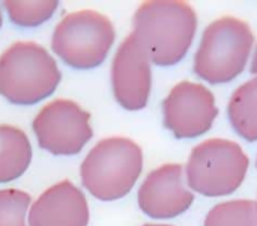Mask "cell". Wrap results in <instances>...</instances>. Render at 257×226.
<instances>
[{"mask_svg": "<svg viewBox=\"0 0 257 226\" xmlns=\"http://www.w3.org/2000/svg\"><path fill=\"white\" fill-rule=\"evenodd\" d=\"M133 35L151 62L173 66L188 53L197 30V14L187 2L152 0L134 14Z\"/></svg>", "mask_w": 257, "mask_h": 226, "instance_id": "obj_1", "label": "cell"}, {"mask_svg": "<svg viewBox=\"0 0 257 226\" xmlns=\"http://www.w3.org/2000/svg\"><path fill=\"white\" fill-rule=\"evenodd\" d=\"M59 83L56 60L36 42L18 41L0 54V95L12 104H36L50 97Z\"/></svg>", "mask_w": 257, "mask_h": 226, "instance_id": "obj_2", "label": "cell"}, {"mask_svg": "<svg viewBox=\"0 0 257 226\" xmlns=\"http://www.w3.org/2000/svg\"><path fill=\"white\" fill-rule=\"evenodd\" d=\"M143 169L142 148L126 137L98 142L81 163L83 186L99 201H117L136 186Z\"/></svg>", "mask_w": 257, "mask_h": 226, "instance_id": "obj_3", "label": "cell"}, {"mask_svg": "<svg viewBox=\"0 0 257 226\" xmlns=\"http://www.w3.org/2000/svg\"><path fill=\"white\" fill-rule=\"evenodd\" d=\"M253 44L254 35L248 23L236 17L212 21L194 56L196 76L212 85L232 82L245 69Z\"/></svg>", "mask_w": 257, "mask_h": 226, "instance_id": "obj_4", "label": "cell"}, {"mask_svg": "<svg viewBox=\"0 0 257 226\" xmlns=\"http://www.w3.org/2000/svg\"><path fill=\"white\" fill-rule=\"evenodd\" d=\"M248 157L233 140L208 139L193 148L187 166V184L191 190L220 198L241 187L248 171Z\"/></svg>", "mask_w": 257, "mask_h": 226, "instance_id": "obj_5", "label": "cell"}, {"mask_svg": "<svg viewBox=\"0 0 257 226\" xmlns=\"http://www.w3.org/2000/svg\"><path fill=\"white\" fill-rule=\"evenodd\" d=\"M114 36V27L108 17L84 9L62 18L54 29L51 48L69 66L90 69L105 60Z\"/></svg>", "mask_w": 257, "mask_h": 226, "instance_id": "obj_6", "label": "cell"}, {"mask_svg": "<svg viewBox=\"0 0 257 226\" xmlns=\"http://www.w3.org/2000/svg\"><path fill=\"white\" fill-rule=\"evenodd\" d=\"M90 113L71 100L45 104L33 119V131L42 149L54 156L78 154L92 139Z\"/></svg>", "mask_w": 257, "mask_h": 226, "instance_id": "obj_7", "label": "cell"}, {"mask_svg": "<svg viewBox=\"0 0 257 226\" xmlns=\"http://www.w3.org/2000/svg\"><path fill=\"white\" fill-rule=\"evenodd\" d=\"M218 115L214 94L200 83L181 82L163 101V124L176 139L208 133Z\"/></svg>", "mask_w": 257, "mask_h": 226, "instance_id": "obj_8", "label": "cell"}, {"mask_svg": "<svg viewBox=\"0 0 257 226\" xmlns=\"http://www.w3.org/2000/svg\"><path fill=\"white\" fill-rule=\"evenodd\" d=\"M111 86L116 101L126 110L146 107L152 89L151 60L131 33L119 45L111 63Z\"/></svg>", "mask_w": 257, "mask_h": 226, "instance_id": "obj_9", "label": "cell"}, {"mask_svg": "<svg viewBox=\"0 0 257 226\" xmlns=\"http://www.w3.org/2000/svg\"><path fill=\"white\" fill-rule=\"evenodd\" d=\"M140 210L152 219H173L184 214L194 195L184 180V168L169 163L152 171L139 189Z\"/></svg>", "mask_w": 257, "mask_h": 226, "instance_id": "obj_10", "label": "cell"}, {"mask_svg": "<svg viewBox=\"0 0 257 226\" xmlns=\"http://www.w3.org/2000/svg\"><path fill=\"white\" fill-rule=\"evenodd\" d=\"M89 205L83 192L63 180L47 189L29 211L30 226H87Z\"/></svg>", "mask_w": 257, "mask_h": 226, "instance_id": "obj_11", "label": "cell"}, {"mask_svg": "<svg viewBox=\"0 0 257 226\" xmlns=\"http://www.w3.org/2000/svg\"><path fill=\"white\" fill-rule=\"evenodd\" d=\"M32 162L26 133L14 125H0V184L20 178Z\"/></svg>", "mask_w": 257, "mask_h": 226, "instance_id": "obj_12", "label": "cell"}, {"mask_svg": "<svg viewBox=\"0 0 257 226\" xmlns=\"http://www.w3.org/2000/svg\"><path fill=\"white\" fill-rule=\"evenodd\" d=\"M233 130L245 140H257V76L241 85L230 97L227 106Z\"/></svg>", "mask_w": 257, "mask_h": 226, "instance_id": "obj_13", "label": "cell"}, {"mask_svg": "<svg viewBox=\"0 0 257 226\" xmlns=\"http://www.w3.org/2000/svg\"><path fill=\"white\" fill-rule=\"evenodd\" d=\"M203 226H257V201L221 202L211 208Z\"/></svg>", "mask_w": 257, "mask_h": 226, "instance_id": "obj_14", "label": "cell"}, {"mask_svg": "<svg viewBox=\"0 0 257 226\" xmlns=\"http://www.w3.org/2000/svg\"><path fill=\"white\" fill-rule=\"evenodd\" d=\"M5 8L11 21L21 27H36L50 20L59 6L57 0H32L15 2L6 0Z\"/></svg>", "mask_w": 257, "mask_h": 226, "instance_id": "obj_15", "label": "cell"}, {"mask_svg": "<svg viewBox=\"0 0 257 226\" xmlns=\"http://www.w3.org/2000/svg\"><path fill=\"white\" fill-rule=\"evenodd\" d=\"M30 195L15 189L0 190V226H27L26 214Z\"/></svg>", "mask_w": 257, "mask_h": 226, "instance_id": "obj_16", "label": "cell"}, {"mask_svg": "<svg viewBox=\"0 0 257 226\" xmlns=\"http://www.w3.org/2000/svg\"><path fill=\"white\" fill-rule=\"evenodd\" d=\"M250 71H251V74L257 76V47L256 50H254V56H253V60H251V68H250Z\"/></svg>", "mask_w": 257, "mask_h": 226, "instance_id": "obj_17", "label": "cell"}, {"mask_svg": "<svg viewBox=\"0 0 257 226\" xmlns=\"http://www.w3.org/2000/svg\"><path fill=\"white\" fill-rule=\"evenodd\" d=\"M143 226H170V225H155V223H148V225H143Z\"/></svg>", "mask_w": 257, "mask_h": 226, "instance_id": "obj_18", "label": "cell"}, {"mask_svg": "<svg viewBox=\"0 0 257 226\" xmlns=\"http://www.w3.org/2000/svg\"><path fill=\"white\" fill-rule=\"evenodd\" d=\"M0 27H2V14H0Z\"/></svg>", "mask_w": 257, "mask_h": 226, "instance_id": "obj_19", "label": "cell"}, {"mask_svg": "<svg viewBox=\"0 0 257 226\" xmlns=\"http://www.w3.org/2000/svg\"><path fill=\"white\" fill-rule=\"evenodd\" d=\"M256 166H257V162H256Z\"/></svg>", "mask_w": 257, "mask_h": 226, "instance_id": "obj_20", "label": "cell"}]
</instances>
